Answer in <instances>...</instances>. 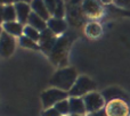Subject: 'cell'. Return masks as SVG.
<instances>
[{
  "instance_id": "1",
  "label": "cell",
  "mask_w": 130,
  "mask_h": 116,
  "mask_svg": "<svg viewBox=\"0 0 130 116\" xmlns=\"http://www.w3.org/2000/svg\"><path fill=\"white\" fill-rule=\"evenodd\" d=\"M76 79H78L76 69L74 67H65V68L58 69L52 76L49 83L56 89L69 92L74 85Z\"/></svg>"
},
{
  "instance_id": "2",
  "label": "cell",
  "mask_w": 130,
  "mask_h": 116,
  "mask_svg": "<svg viewBox=\"0 0 130 116\" xmlns=\"http://www.w3.org/2000/svg\"><path fill=\"white\" fill-rule=\"evenodd\" d=\"M96 88V83L89 79L86 75H80L78 76L74 85L72 87V89L69 91V96L70 97H85L86 94L92 92Z\"/></svg>"
},
{
  "instance_id": "3",
  "label": "cell",
  "mask_w": 130,
  "mask_h": 116,
  "mask_svg": "<svg viewBox=\"0 0 130 116\" xmlns=\"http://www.w3.org/2000/svg\"><path fill=\"white\" fill-rule=\"evenodd\" d=\"M67 97H69V92L56 89V88L46 90L45 92L41 93V100L43 104V108L48 109V108L54 107L57 103L67 99Z\"/></svg>"
},
{
  "instance_id": "4",
  "label": "cell",
  "mask_w": 130,
  "mask_h": 116,
  "mask_svg": "<svg viewBox=\"0 0 130 116\" xmlns=\"http://www.w3.org/2000/svg\"><path fill=\"white\" fill-rule=\"evenodd\" d=\"M82 98H83V101H85L87 114H94V113L103 109L104 98L102 94L92 91V92H90V93L86 94Z\"/></svg>"
},
{
  "instance_id": "5",
  "label": "cell",
  "mask_w": 130,
  "mask_h": 116,
  "mask_svg": "<svg viewBox=\"0 0 130 116\" xmlns=\"http://www.w3.org/2000/svg\"><path fill=\"white\" fill-rule=\"evenodd\" d=\"M105 110L107 116H128L130 113L128 105L122 99L108 101Z\"/></svg>"
},
{
  "instance_id": "6",
  "label": "cell",
  "mask_w": 130,
  "mask_h": 116,
  "mask_svg": "<svg viewBox=\"0 0 130 116\" xmlns=\"http://www.w3.org/2000/svg\"><path fill=\"white\" fill-rule=\"evenodd\" d=\"M15 38L7 32L2 31L1 36H0V56L2 57H9L13 55L15 50Z\"/></svg>"
},
{
  "instance_id": "7",
  "label": "cell",
  "mask_w": 130,
  "mask_h": 116,
  "mask_svg": "<svg viewBox=\"0 0 130 116\" xmlns=\"http://www.w3.org/2000/svg\"><path fill=\"white\" fill-rule=\"evenodd\" d=\"M57 39L55 34L50 31L49 29H46L45 31L40 32V40H39V46L40 49H42L45 52H50L54 46L56 45Z\"/></svg>"
},
{
  "instance_id": "8",
  "label": "cell",
  "mask_w": 130,
  "mask_h": 116,
  "mask_svg": "<svg viewBox=\"0 0 130 116\" xmlns=\"http://www.w3.org/2000/svg\"><path fill=\"white\" fill-rule=\"evenodd\" d=\"M16 9V15H17V22H20L21 24H27L29 22V17L32 13L31 5L26 4V2H16L14 4Z\"/></svg>"
},
{
  "instance_id": "9",
  "label": "cell",
  "mask_w": 130,
  "mask_h": 116,
  "mask_svg": "<svg viewBox=\"0 0 130 116\" xmlns=\"http://www.w3.org/2000/svg\"><path fill=\"white\" fill-rule=\"evenodd\" d=\"M69 103H70V115L85 116L87 114L83 98H80V97H70Z\"/></svg>"
},
{
  "instance_id": "10",
  "label": "cell",
  "mask_w": 130,
  "mask_h": 116,
  "mask_svg": "<svg viewBox=\"0 0 130 116\" xmlns=\"http://www.w3.org/2000/svg\"><path fill=\"white\" fill-rule=\"evenodd\" d=\"M30 5H31V9L34 14L39 15L41 18H43L47 22L50 20V13L46 7L43 0H32V2Z\"/></svg>"
},
{
  "instance_id": "11",
  "label": "cell",
  "mask_w": 130,
  "mask_h": 116,
  "mask_svg": "<svg viewBox=\"0 0 130 116\" xmlns=\"http://www.w3.org/2000/svg\"><path fill=\"white\" fill-rule=\"evenodd\" d=\"M82 11L90 17H97L101 15L102 9L96 0H83Z\"/></svg>"
},
{
  "instance_id": "12",
  "label": "cell",
  "mask_w": 130,
  "mask_h": 116,
  "mask_svg": "<svg viewBox=\"0 0 130 116\" xmlns=\"http://www.w3.org/2000/svg\"><path fill=\"white\" fill-rule=\"evenodd\" d=\"M2 30L7 32L8 34L15 36H22L23 30H24V25L21 24L20 22L15 21V22H5L2 23Z\"/></svg>"
},
{
  "instance_id": "13",
  "label": "cell",
  "mask_w": 130,
  "mask_h": 116,
  "mask_svg": "<svg viewBox=\"0 0 130 116\" xmlns=\"http://www.w3.org/2000/svg\"><path fill=\"white\" fill-rule=\"evenodd\" d=\"M47 25H48V29L54 34H61L66 30V22L63 18L50 17V20L47 22Z\"/></svg>"
},
{
  "instance_id": "14",
  "label": "cell",
  "mask_w": 130,
  "mask_h": 116,
  "mask_svg": "<svg viewBox=\"0 0 130 116\" xmlns=\"http://www.w3.org/2000/svg\"><path fill=\"white\" fill-rule=\"evenodd\" d=\"M67 45V41L65 38H61L57 40L56 45L54 46V48L50 51L52 55V62H57V60L62 59V54L65 52V47Z\"/></svg>"
},
{
  "instance_id": "15",
  "label": "cell",
  "mask_w": 130,
  "mask_h": 116,
  "mask_svg": "<svg viewBox=\"0 0 130 116\" xmlns=\"http://www.w3.org/2000/svg\"><path fill=\"white\" fill-rule=\"evenodd\" d=\"M27 24L31 25V26L34 27L36 30H38L39 32H42V31H45L46 29H48L47 21H45L43 18H41L40 16L37 15V14H34L33 11H32L31 15H30Z\"/></svg>"
},
{
  "instance_id": "16",
  "label": "cell",
  "mask_w": 130,
  "mask_h": 116,
  "mask_svg": "<svg viewBox=\"0 0 130 116\" xmlns=\"http://www.w3.org/2000/svg\"><path fill=\"white\" fill-rule=\"evenodd\" d=\"M2 20L5 22H15L17 20L16 9L14 5H5L2 7Z\"/></svg>"
},
{
  "instance_id": "17",
  "label": "cell",
  "mask_w": 130,
  "mask_h": 116,
  "mask_svg": "<svg viewBox=\"0 0 130 116\" xmlns=\"http://www.w3.org/2000/svg\"><path fill=\"white\" fill-rule=\"evenodd\" d=\"M124 97H126V94L119 88H110L108 90L103 92V98H105L108 101L115 100V99H122Z\"/></svg>"
},
{
  "instance_id": "18",
  "label": "cell",
  "mask_w": 130,
  "mask_h": 116,
  "mask_svg": "<svg viewBox=\"0 0 130 116\" xmlns=\"http://www.w3.org/2000/svg\"><path fill=\"white\" fill-rule=\"evenodd\" d=\"M23 35L26 36V38L31 39V40L36 41V42H38L39 40H40V32L38 31V30H36L34 27H32L31 25H25L24 26V30H23Z\"/></svg>"
},
{
  "instance_id": "19",
  "label": "cell",
  "mask_w": 130,
  "mask_h": 116,
  "mask_svg": "<svg viewBox=\"0 0 130 116\" xmlns=\"http://www.w3.org/2000/svg\"><path fill=\"white\" fill-rule=\"evenodd\" d=\"M86 33H87V35L91 36V38H97L102 33L101 25L97 24V23H89L86 26Z\"/></svg>"
},
{
  "instance_id": "20",
  "label": "cell",
  "mask_w": 130,
  "mask_h": 116,
  "mask_svg": "<svg viewBox=\"0 0 130 116\" xmlns=\"http://www.w3.org/2000/svg\"><path fill=\"white\" fill-rule=\"evenodd\" d=\"M54 107L56 108L57 112H58L62 116L70 115V103H69V99H65V100L59 101V103H57Z\"/></svg>"
},
{
  "instance_id": "21",
  "label": "cell",
  "mask_w": 130,
  "mask_h": 116,
  "mask_svg": "<svg viewBox=\"0 0 130 116\" xmlns=\"http://www.w3.org/2000/svg\"><path fill=\"white\" fill-rule=\"evenodd\" d=\"M20 45L22 46V47L30 48V49H34V50H39V49H40V46H39L36 41L31 40V39L26 38V36H24V35L20 36Z\"/></svg>"
},
{
  "instance_id": "22",
  "label": "cell",
  "mask_w": 130,
  "mask_h": 116,
  "mask_svg": "<svg viewBox=\"0 0 130 116\" xmlns=\"http://www.w3.org/2000/svg\"><path fill=\"white\" fill-rule=\"evenodd\" d=\"M65 14V6L64 0H56V9H55L54 17L56 18H63Z\"/></svg>"
},
{
  "instance_id": "23",
  "label": "cell",
  "mask_w": 130,
  "mask_h": 116,
  "mask_svg": "<svg viewBox=\"0 0 130 116\" xmlns=\"http://www.w3.org/2000/svg\"><path fill=\"white\" fill-rule=\"evenodd\" d=\"M43 2H45V5H46V7H47V9L49 10L50 15L54 16L55 9H56V0H43Z\"/></svg>"
},
{
  "instance_id": "24",
  "label": "cell",
  "mask_w": 130,
  "mask_h": 116,
  "mask_svg": "<svg viewBox=\"0 0 130 116\" xmlns=\"http://www.w3.org/2000/svg\"><path fill=\"white\" fill-rule=\"evenodd\" d=\"M42 116H62L59 114L58 112H57V109L55 107H52V108H48V109H46L45 112H43Z\"/></svg>"
},
{
  "instance_id": "25",
  "label": "cell",
  "mask_w": 130,
  "mask_h": 116,
  "mask_svg": "<svg viewBox=\"0 0 130 116\" xmlns=\"http://www.w3.org/2000/svg\"><path fill=\"white\" fill-rule=\"evenodd\" d=\"M92 116H107V114H106V110L105 109H101V110H98V112L94 113Z\"/></svg>"
},
{
  "instance_id": "26",
  "label": "cell",
  "mask_w": 130,
  "mask_h": 116,
  "mask_svg": "<svg viewBox=\"0 0 130 116\" xmlns=\"http://www.w3.org/2000/svg\"><path fill=\"white\" fill-rule=\"evenodd\" d=\"M2 4L4 5H13V4H15V0H2Z\"/></svg>"
},
{
  "instance_id": "27",
  "label": "cell",
  "mask_w": 130,
  "mask_h": 116,
  "mask_svg": "<svg viewBox=\"0 0 130 116\" xmlns=\"http://www.w3.org/2000/svg\"><path fill=\"white\" fill-rule=\"evenodd\" d=\"M16 2H26V4H31L32 0H15V4Z\"/></svg>"
},
{
  "instance_id": "28",
  "label": "cell",
  "mask_w": 130,
  "mask_h": 116,
  "mask_svg": "<svg viewBox=\"0 0 130 116\" xmlns=\"http://www.w3.org/2000/svg\"><path fill=\"white\" fill-rule=\"evenodd\" d=\"M102 1H103L104 4H110V2L112 1V0H102Z\"/></svg>"
},
{
  "instance_id": "29",
  "label": "cell",
  "mask_w": 130,
  "mask_h": 116,
  "mask_svg": "<svg viewBox=\"0 0 130 116\" xmlns=\"http://www.w3.org/2000/svg\"><path fill=\"white\" fill-rule=\"evenodd\" d=\"M2 31H4V30H2V26H1V25H0V36H1V33H2Z\"/></svg>"
},
{
  "instance_id": "30",
  "label": "cell",
  "mask_w": 130,
  "mask_h": 116,
  "mask_svg": "<svg viewBox=\"0 0 130 116\" xmlns=\"http://www.w3.org/2000/svg\"><path fill=\"white\" fill-rule=\"evenodd\" d=\"M69 116H80V115H69Z\"/></svg>"
},
{
  "instance_id": "31",
  "label": "cell",
  "mask_w": 130,
  "mask_h": 116,
  "mask_svg": "<svg viewBox=\"0 0 130 116\" xmlns=\"http://www.w3.org/2000/svg\"><path fill=\"white\" fill-rule=\"evenodd\" d=\"M85 116H92V114H90V115H85Z\"/></svg>"
},
{
  "instance_id": "32",
  "label": "cell",
  "mask_w": 130,
  "mask_h": 116,
  "mask_svg": "<svg viewBox=\"0 0 130 116\" xmlns=\"http://www.w3.org/2000/svg\"><path fill=\"white\" fill-rule=\"evenodd\" d=\"M2 4V0H0V5H1Z\"/></svg>"
}]
</instances>
